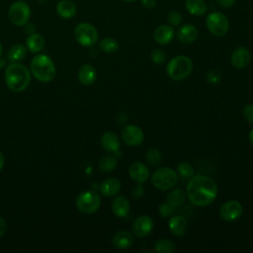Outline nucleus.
<instances>
[{
  "mask_svg": "<svg viewBox=\"0 0 253 253\" xmlns=\"http://www.w3.org/2000/svg\"><path fill=\"white\" fill-rule=\"evenodd\" d=\"M7 231V224L4 218L0 217V237H2Z\"/></svg>",
  "mask_w": 253,
  "mask_h": 253,
  "instance_id": "obj_40",
  "label": "nucleus"
},
{
  "mask_svg": "<svg viewBox=\"0 0 253 253\" xmlns=\"http://www.w3.org/2000/svg\"><path fill=\"white\" fill-rule=\"evenodd\" d=\"M27 53V47L22 43L13 44L8 51V59L11 62H19L22 60Z\"/></svg>",
  "mask_w": 253,
  "mask_h": 253,
  "instance_id": "obj_27",
  "label": "nucleus"
},
{
  "mask_svg": "<svg viewBox=\"0 0 253 253\" xmlns=\"http://www.w3.org/2000/svg\"><path fill=\"white\" fill-rule=\"evenodd\" d=\"M154 251L157 253H173L176 249L175 243L169 239H158L153 245Z\"/></svg>",
  "mask_w": 253,
  "mask_h": 253,
  "instance_id": "obj_29",
  "label": "nucleus"
},
{
  "mask_svg": "<svg viewBox=\"0 0 253 253\" xmlns=\"http://www.w3.org/2000/svg\"><path fill=\"white\" fill-rule=\"evenodd\" d=\"M193 70V61L187 55L174 56L167 63V75L174 81H182L186 79Z\"/></svg>",
  "mask_w": 253,
  "mask_h": 253,
  "instance_id": "obj_4",
  "label": "nucleus"
},
{
  "mask_svg": "<svg viewBox=\"0 0 253 253\" xmlns=\"http://www.w3.org/2000/svg\"><path fill=\"white\" fill-rule=\"evenodd\" d=\"M176 36L180 42L190 44L198 39L199 32L196 26L192 24H184L181 27H179Z\"/></svg>",
  "mask_w": 253,
  "mask_h": 253,
  "instance_id": "obj_15",
  "label": "nucleus"
},
{
  "mask_svg": "<svg viewBox=\"0 0 253 253\" xmlns=\"http://www.w3.org/2000/svg\"><path fill=\"white\" fill-rule=\"evenodd\" d=\"M186 10L193 16H204L208 11L207 3L204 0H186Z\"/></svg>",
  "mask_w": 253,
  "mask_h": 253,
  "instance_id": "obj_25",
  "label": "nucleus"
},
{
  "mask_svg": "<svg viewBox=\"0 0 253 253\" xmlns=\"http://www.w3.org/2000/svg\"><path fill=\"white\" fill-rule=\"evenodd\" d=\"M121 138L129 146L140 145L144 140L143 130L135 125H126L121 130Z\"/></svg>",
  "mask_w": 253,
  "mask_h": 253,
  "instance_id": "obj_10",
  "label": "nucleus"
},
{
  "mask_svg": "<svg viewBox=\"0 0 253 253\" xmlns=\"http://www.w3.org/2000/svg\"><path fill=\"white\" fill-rule=\"evenodd\" d=\"M5 82L13 92H22L31 82V72L23 64L12 62L5 70Z\"/></svg>",
  "mask_w": 253,
  "mask_h": 253,
  "instance_id": "obj_2",
  "label": "nucleus"
},
{
  "mask_svg": "<svg viewBox=\"0 0 253 253\" xmlns=\"http://www.w3.org/2000/svg\"><path fill=\"white\" fill-rule=\"evenodd\" d=\"M118 164L117 158L113 155H105L103 156L100 161H99V169L103 172H112L113 170L116 169Z\"/></svg>",
  "mask_w": 253,
  "mask_h": 253,
  "instance_id": "obj_30",
  "label": "nucleus"
},
{
  "mask_svg": "<svg viewBox=\"0 0 253 253\" xmlns=\"http://www.w3.org/2000/svg\"><path fill=\"white\" fill-rule=\"evenodd\" d=\"M158 212L162 217H170L175 212V207L171 206L167 202L162 203L158 207Z\"/></svg>",
  "mask_w": 253,
  "mask_h": 253,
  "instance_id": "obj_35",
  "label": "nucleus"
},
{
  "mask_svg": "<svg viewBox=\"0 0 253 253\" xmlns=\"http://www.w3.org/2000/svg\"><path fill=\"white\" fill-rule=\"evenodd\" d=\"M243 117L248 123L253 124V104H247L244 107Z\"/></svg>",
  "mask_w": 253,
  "mask_h": 253,
  "instance_id": "obj_37",
  "label": "nucleus"
},
{
  "mask_svg": "<svg viewBox=\"0 0 253 253\" xmlns=\"http://www.w3.org/2000/svg\"><path fill=\"white\" fill-rule=\"evenodd\" d=\"M101 206V198L94 191H86L81 193L76 199L77 210L84 214H92L96 212Z\"/></svg>",
  "mask_w": 253,
  "mask_h": 253,
  "instance_id": "obj_9",
  "label": "nucleus"
},
{
  "mask_svg": "<svg viewBox=\"0 0 253 253\" xmlns=\"http://www.w3.org/2000/svg\"><path fill=\"white\" fill-rule=\"evenodd\" d=\"M97 78L96 69L90 64H83L78 70V79L85 86L92 85Z\"/></svg>",
  "mask_w": 253,
  "mask_h": 253,
  "instance_id": "obj_22",
  "label": "nucleus"
},
{
  "mask_svg": "<svg viewBox=\"0 0 253 253\" xmlns=\"http://www.w3.org/2000/svg\"><path fill=\"white\" fill-rule=\"evenodd\" d=\"M128 175L137 184H143L149 178V170L142 162H134L128 168Z\"/></svg>",
  "mask_w": 253,
  "mask_h": 253,
  "instance_id": "obj_16",
  "label": "nucleus"
},
{
  "mask_svg": "<svg viewBox=\"0 0 253 253\" xmlns=\"http://www.w3.org/2000/svg\"><path fill=\"white\" fill-rule=\"evenodd\" d=\"M99 46H100L101 50L104 51L105 53L112 54L119 50L120 44L116 39L111 38V37H106L100 41Z\"/></svg>",
  "mask_w": 253,
  "mask_h": 253,
  "instance_id": "obj_28",
  "label": "nucleus"
},
{
  "mask_svg": "<svg viewBox=\"0 0 253 253\" xmlns=\"http://www.w3.org/2000/svg\"><path fill=\"white\" fill-rule=\"evenodd\" d=\"M243 212L242 205L235 200H229L219 208V216L222 220L231 222L238 219Z\"/></svg>",
  "mask_w": 253,
  "mask_h": 253,
  "instance_id": "obj_11",
  "label": "nucleus"
},
{
  "mask_svg": "<svg viewBox=\"0 0 253 253\" xmlns=\"http://www.w3.org/2000/svg\"><path fill=\"white\" fill-rule=\"evenodd\" d=\"M145 159L150 165H158L161 161V153L157 148H148L145 152Z\"/></svg>",
  "mask_w": 253,
  "mask_h": 253,
  "instance_id": "obj_32",
  "label": "nucleus"
},
{
  "mask_svg": "<svg viewBox=\"0 0 253 253\" xmlns=\"http://www.w3.org/2000/svg\"><path fill=\"white\" fill-rule=\"evenodd\" d=\"M101 145L108 152H117L121 146L120 138L115 132L107 131L101 137Z\"/></svg>",
  "mask_w": 253,
  "mask_h": 253,
  "instance_id": "obj_21",
  "label": "nucleus"
},
{
  "mask_svg": "<svg viewBox=\"0 0 253 253\" xmlns=\"http://www.w3.org/2000/svg\"><path fill=\"white\" fill-rule=\"evenodd\" d=\"M150 58L151 61L155 64H163L166 61V53L164 50L160 49V48H154L151 50L150 52Z\"/></svg>",
  "mask_w": 253,
  "mask_h": 253,
  "instance_id": "obj_33",
  "label": "nucleus"
},
{
  "mask_svg": "<svg viewBox=\"0 0 253 253\" xmlns=\"http://www.w3.org/2000/svg\"><path fill=\"white\" fill-rule=\"evenodd\" d=\"M168 228L173 235L181 237L187 232L188 222L183 215L173 214L172 216H170V219L168 221Z\"/></svg>",
  "mask_w": 253,
  "mask_h": 253,
  "instance_id": "obj_17",
  "label": "nucleus"
},
{
  "mask_svg": "<svg viewBox=\"0 0 253 253\" xmlns=\"http://www.w3.org/2000/svg\"><path fill=\"white\" fill-rule=\"evenodd\" d=\"M177 174L185 179H190L195 175V169L189 162L182 161L177 165Z\"/></svg>",
  "mask_w": 253,
  "mask_h": 253,
  "instance_id": "obj_31",
  "label": "nucleus"
},
{
  "mask_svg": "<svg viewBox=\"0 0 253 253\" xmlns=\"http://www.w3.org/2000/svg\"><path fill=\"white\" fill-rule=\"evenodd\" d=\"M218 192L215 181L205 175H194L190 178L186 194L189 201L196 207H207L216 198Z\"/></svg>",
  "mask_w": 253,
  "mask_h": 253,
  "instance_id": "obj_1",
  "label": "nucleus"
},
{
  "mask_svg": "<svg viewBox=\"0 0 253 253\" xmlns=\"http://www.w3.org/2000/svg\"><path fill=\"white\" fill-rule=\"evenodd\" d=\"M154 227L153 219L146 214L140 215L133 220L132 232L136 237L143 238L149 235Z\"/></svg>",
  "mask_w": 253,
  "mask_h": 253,
  "instance_id": "obj_12",
  "label": "nucleus"
},
{
  "mask_svg": "<svg viewBox=\"0 0 253 253\" xmlns=\"http://www.w3.org/2000/svg\"><path fill=\"white\" fill-rule=\"evenodd\" d=\"M2 52H3V47H2V44H1V42H0V58H1V56H2Z\"/></svg>",
  "mask_w": 253,
  "mask_h": 253,
  "instance_id": "obj_43",
  "label": "nucleus"
},
{
  "mask_svg": "<svg viewBox=\"0 0 253 253\" xmlns=\"http://www.w3.org/2000/svg\"><path fill=\"white\" fill-rule=\"evenodd\" d=\"M183 16L179 11L172 10L167 14V22L172 27H178L182 23Z\"/></svg>",
  "mask_w": 253,
  "mask_h": 253,
  "instance_id": "obj_34",
  "label": "nucleus"
},
{
  "mask_svg": "<svg viewBox=\"0 0 253 253\" xmlns=\"http://www.w3.org/2000/svg\"><path fill=\"white\" fill-rule=\"evenodd\" d=\"M55 12L62 19H71L77 14V6L71 0H60L55 5Z\"/></svg>",
  "mask_w": 253,
  "mask_h": 253,
  "instance_id": "obj_18",
  "label": "nucleus"
},
{
  "mask_svg": "<svg viewBox=\"0 0 253 253\" xmlns=\"http://www.w3.org/2000/svg\"><path fill=\"white\" fill-rule=\"evenodd\" d=\"M24 1H28V0H24Z\"/></svg>",
  "mask_w": 253,
  "mask_h": 253,
  "instance_id": "obj_45",
  "label": "nucleus"
},
{
  "mask_svg": "<svg viewBox=\"0 0 253 253\" xmlns=\"http://www.w3.org/2000/svg\"><path fill=\"white\" fill-rule=\"evenodd\" d=\"M31 7L24 0L15 1L9 6L8 19L15 26L23 27L27 25L31 19Z\"/></svg>",
  "mask_w": 253,
  "mask_h": 253,
  "instance_id": "obj_6",
  "label": "nucleus"
},
{
  "mask_svg": "<svg viewBox=\"0 0 253 253\" xmlns=\"http://www.w3.org/2000/svg\"><path fill=\"white\" fill-rule=\"evenodd\" d=\"M4 166V157H3V154L0 152V171L2 170Z\"/></svg>",
  "mask_w": 253,
  "mask_h": 253,
  "instance_id": "obj_41",
  "label": "nucleus"
},
{
  "mask_svg": "<svg viewBox=\"0 0 253 253\" xmlns=\"http://www.w3.org/2000/svg\"><path fill=\"white\" fill-rule=\"evenodd\" d=\"M186 197H187V194L184 190L182 189H174L172 191H170L167 195V198H166V202L168 204H170L171 206L177 208L179 206H181L185 200H186Z\"/></svg>",
  "mask_w": 253,
  "mask_h": 253,
  "instance_id": "obj_26",
  "label": "nucleus"
},
{
  "mask_svg": "<svg viewBox=\"0 0 253 253\" xmlns=\"http://www.w3.org/2000/svg\"><path fill=\"white\" fill-rule=\"evenodd\" d=\"M206 27L214 37H223L229 30V21L227 17L217 11L211 12L206 18Z\"/></svg>",
  "mask_w": 253,
  "mask_h": 253,
  "instance_id": "obj_7",
  "label": "nucleus"
},
{
  "mask_svg": "<svg viewBox=\"0 0 253 253\" xmlns=\"http://www.w3.org/2000/svg\"><path fill=\"white\" fill-rule=\"evenodd\" d=\"M221 80V73L218 70H211L207 74V81L211 84H217Z\"/></svg>",
  "mask_w": 253,
  "mask_h": 253,
  "instance_id": "obj_36",
  "label": "nucleus"
},
{
  "mask_svg": "<svg viewBox=\"0 0 253 253\" xmlns=\"http://www.w3.org/2000/svg\"><path fill=\"white\" fill-rule=\"evenodd\" d=\"M130 209L129 202L125 196H118L112 202V211L118 217H125L127 215Z\"/></svg>",
  "mask_w": 253,
  "mask_h": 253,
  "instance_id": "obj_20",
  "label": "nucleus"
},
{
  "mask_svg": "<svg viewBox=\"0 0 253 253\" xmlns=\"http://www.w3.org/2000/svg\"><path fill=\"white\" fill-rule=\"evenodd\" d=\"M248 137H249V140H250L251 144L253 145V128L250 130V132H249V134H248Z\"/></svg>",
  "mask_w": 253,
  "mask_h": 253,
  "instance_id": "obj_42",
  "label": "nucleus"
},
{
  "mask_svg": "<svg viewBox=\"0 0 253 253\" xmlns=\"http://www.w3.org/2000/svg\"><path fill=\"white\" fill-rule=\"evenodd\" d=\"M251 61V52L245 46L236 47L230 56V62L232 66L237 69L245 68Z\"/></svg>",
  "mask_w": 253,
  "mask_h": 253,
  "instance_id": "obj_13",
  "label": "nucleus"
},
{
  "mask_svg": "<svg viewBox=\"0 0 253 253\" xmlns=\"http://www.w3.org/2000/svg\"><path fill=\"white\" fill-rule=\"evenodd\" d=\"M101 194L105 197H113L121 190V182L116 178L105 179L99 187Z\"/></svg>",
  "mask_w": 253,
  "mask_h": 253,
  "instance_id": "obj_23",
  "label": "nucleus"
},
{
  "mask_svg": "<svg viewBox=\"0 0 253 253\" xmlns=\"http://www.w3.org/2000/svg\"><path fill=\"white\" fill-rule=\"evenodd\" d=\"M112 243L117 249L126 250L132 245L133 237L128 231L119 230L113 235Z\"/></svg>",
  "mask_w": 253,
  "mask_h": 253,
  "instance_id": "obj_19",
  "label": "nucleus"
},
{
  "mask_svg": "<svg viewBox=\"0 0 253 253\" xmlns=\"http://www.w3.org/2000/svg\"><path fill=\"white\" fill-rule=\"evenodd\" d=\"M30 68L33 76L40 82L47 83L55 77V65L46 54L40 53L35 55L31 61Z\"/></svg>",
  "mask_w": 253,
  "mask_h": 253,
  "instance_id": "obj_3",
  "label": "nucleus"
},
{
  "mask_svg": "<svg viewBox=\"0 0 253 253\" xmlns=\"http://www.w3.org/2000/svg\"><path fill=\"white\" fill-rule=\"evenodd\" d=\"M152 185L161 191L172 189L178 182V174L176 171L169 167L157 168L151 174Z\"/></svg>",
  "mask_w": 253,
  "mask_h": 253,
  "instance_id": "obj_5",
  "label": "nucleus"
},
{
  "mask_svg": "<svg viewBox=\"0 0 253 253\" xmlns=\"http://www.w3.org/2000/svg\"><path fill=\"white\" fill-rule=\"evenodd\" d=\"M175 37V31L169 24H162L155 28L153 32V40L160 45L168 44L173 41Z\"/></svg>",
  "mask_w": 253,
  "mask_h": 253,
  "instance_id": "obj_14",
  "label": "nucleus"
},
{
  "mask_svg": "<svg viewBox=\"0 0 253 253\" xmlns=\"http://www.w3.org/2000/svg\"><path fill=\"white\" fill-rule=\"evenodd\" d=\"M122 1H124V2H128V3H130V2H134V1H136V0H122Z\"/></svg>",
  "mask_w": 253,
  "mask_h": 253,
  "instance_id": "obj_44",
  "label": "nucleus"
},
{
  "mask_svg": "<svg viewBox=\"0 0 253 253\" xmlns=\"http://www.w3.org/2000/svg\"><path fill=\"white\" fill-rule=\"evenodd\" d=\"M74 38L76 42L82 46H92L99 40V34L97 29L90 23L82 22L76 25L74 29Z\"/></svg>",
  "mask_w": 253,
  "mask_h": 253,
  "instance_id": "obj_8",
  "label": "nucleus"
},
{
  "mask_svg": "<svg viewBox=\"0 0 253 253\" xmlns=\"http://www.w3.org/2000/svg\"><path fill=\"white\" fill-rule=\"evenodd\" d=\"M44 38L39 33H32L26 40V47L33 53H38L44 47Z\"/></svg>",
  "mask_w": 253,
  "mask_h": 253,
  "instance_id": "obj_24",
  "label": "nucleus"
},
{
  "mask_svg": "<svg viewBox=\"0 0 253 253\" xmlns=\"http://www.w3.org/2000/svg\"><path fill=\"white\" fill-rule=\"evenodd\" d=\"M221 8H230L235 3V0H215Z\"/></svg>",
  "mask_w": 253,
  "mask_h": 253,
  "instance_id": "obj_38",
  "label": "nucleus"
},
{
  "mask_svg": "<svg viewBox=\"0 0 253 253\" xmlns=\"http://www.w3.org/2000/svg\"><path fill=\"white\" fill-rule=\"evenodd\" d=\"M142 6L146 9H152L156 5V0H140Z\"/></svg>",
  "mask_w": 253,
  "mask_h": 253,
  "instance_id": "obj_39",
  "label": "nucleus"
}]
</instances>
